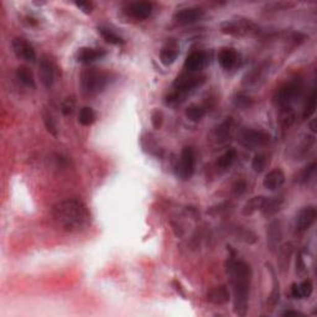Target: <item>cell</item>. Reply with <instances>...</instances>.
Masks as SVG:
<instances>
[{
    "instance_id": "obj_1",
    "label": "cell",
    "mask_w": 317,
    "mask_h": 317,
    "mask_svg": "<svg viewBox=\"0 0 317 317\" xmlns=\"http://www.w3.org/2000/svg\"><path fill=\"white\" fill-rule=\"evenodd\" d=\"M227 274L230 275L232 290H233V310L238 316H244L249 306L252 269L249 264L236 259L232 255L225 263Z\"/></svg>"
},
{
    "instance_id": "obj_2",
    "label": "cell",
    "mask_w": 317,
    "mask_h": 317,
    "mask_svg": "<svg viewBox=\"0 0 317 317\" xmlns=\"http://www.w3.org/2000/svg\"><path fill=\"white\" fill-rule=\"evenodd\" d=\"M54 222L64 232H81L89 225L90 213L86 205L79 199H63L57 202L51 210Z\"/></svg>"
},
{
    "instance_id": "obj_3",
    "label": "cell",
    "mask_w": 317,
    "mask_h": 317,
    "mask_svg": "<svg viewBox=\"0 0 317 317\" xmlns=\"http://www.w3.org/2000/svg\"><path fill=\"white\" fill-rule=\"evenodd\" d=\"M110 83V75L103 70L89 69L83 70L81 75V86L83 92L88 96H96L103 92Z\"/></svg>"
},
{
    "instance_id": "obj_4",
    "label": "cell",
    "mask_w": 317,
    "mask_h": 317,
    "mask_svg": "<svg viewBox=\"0 0 317 317\" xmlns=\"http://www.w3.org/2000/svg\"><path fill=\"white\" fill-rule=\"evenodd\" d=\"M304 92V83L300 78L290 79L289 82L284 83L277 90L274 96V101L280 108L291 107L293 102L299 99Z\"/></svg>"
},
{
    "instance_id": "obj_5",
    "label": "cell",
    "mask_w": 317,
    "mask_h": 317,
    "mask_svg": "<svg viewBox=\"0 0 317 317\" xmlns=\"http://www.w3.org/2000/svg\"><path fill=\"white\" fill-rule=\"evenodd\" d=\"M221 31L231 36H251V35L258 34L259 28L252 20L237 17V19L227 20L223 22L221 25Z\"/></svg>"
},
{
    "instance_id": "obj_6",
    "label": "cell",
    "mask_w": 317,
    "mask_h": 317,
    "mask_svg": "<svg viewBox=\"0 0 317 317\" xmlns=\"http://www.w3.org/2000/svg\"><path fill=\"white\" fill-rule=\"evenodd\" d=\"M237 138L240 145L251 150L268 145L270 142V135L268 133L252 128H242L238 131Z\"/></svg>"
},
{
    "instance_id": "obj_7",
    "label": "cell",
    "mask_w": 317,
    "mask_h": 317,
    "mask_svg": "<svg viewBox=\"0 0 317 317\" xmlns=\"http://www.w3.org/2000/svg\"><path fill=\"white\" fill-rule=\"evenodd\" d=\"M205 83V76H197L195 73H181L177 76L174 82V88L176 92L186 96L187 93L192 92L193 89L198 88L201 84Z\"/></svg>"
},
{
    "instance_id": "obj_8",
    "label": "cell",
    "mask_w": 317,
    "mask_h": 317,
    "mask_svg": "<svg viewBox=\"0 0 317 317\" xmlns=\"http://www.w3.org/2000/svg\"><path fill=\"white\" fill-rule=\"evenodd\" d=\"M195 165H196V156L195 151L192 148H184L183 152H181L180 161L176 166V174L183 180H189L191 176L195 172Z\"/></svg>"
},
{
    "instance_id": "obj_9",
    "label": "cell",
    "mask_w": 317,
    "mask_h": 317,
    "mask_svg": "<svg viewBox=\"0 0 317 317\" xmlns=\"http://www.w3.org/2000/svg\"><path fill=\"white\" fill-rule=\"evenodd\" d=\"M11 46H13L14 54L20 60L28 61V62H34L36 60V52H35L34 46L22 37H15L11 42Z\"/></svg>"
},
{
    "instance_id": "obj_10",
    "label": "cell",
    "mask_w": 317,
    "mask_h": 317,
    "mask_svg": "<svg viewBox=\"0 0 317 317\" xmlns=\"http://www.w3.org/2000/svg\"><path fill=\"white\" fill-rule=\"evenodd\" d=\"M205 16V11L201 8L191 7L185 8L175 13L174 20L180 25H192L199 21Z\"/></svg>"
},
{
    "instance_id": "obj_11",
    "label": "cell",
    "mask_w": 317,
    "mask_h": 317,
    "mask_svg": "<svg viewBox=\"0 0 317 317\" xmlns=\"http://www.w3.org/2000/svg\"><path fill=\"white\" fill-rule=\"evenodd\" d=\"M39 75L42 84L46 88H51L55 82L56 66L49 56H42L39 63Z\"/></svg>"
},
{
    "instance_id": "obj_12",
    "label": "cell",
    "mask_w": 317,
    "mask_h": 317,
    "mask_svg": "<svg viewBox=\"0 0 317 317\" xmlns=\"http://www.w3.org/2000/svg\"><path fill=\"white\" fill-rule=\"evenodd\" d=\"M317 211L313 206H307L300 210L295 219V228L299 233L306 232L316 221Z\"/></svg>"
},
{
    "instance_id": "obj_13",
    "label": "cell",
    "mask_w": 317,
    "mask_h": 317,
    "mask_svg": "<svg viewBox=\"0 0 317 317\" xmlns=\"http://www.w3.org/2000/svg\"><path fill=\"white\" fill-rule=\"evenodd\" d=\"M269 71V64L262 63L259 66L254 67L249 71L243 78V84L246 87H257L260 86L265 81L266 73Z\"/></svg>"
},
{
    "instance_id": "obj_14",
    "label": "cell",
    "mask_w": 317,
    "mask_h": 317,
    "mask_svg": "<svg viewBox=\"0 0 317 317\" xmlns=\"http://www.w3.org/2000/svg\"><path fill=\"white\" fill-rule=\"evenodd\" d=\"M208 63V56L203 51H193L185 60L184 67L187 72L195 73L203 70Z\"/></svg>"
},
{
    "instance_id": "obj_15",
    "label": "cell",
    "mask_w": 317,
    "mask_h": 317,
    "mask_svg": "<svg viewBox=\"0 0 317 317\" xmlns=\"http://www.w3.org/2000/svg\"><path fill=\"white\" fill-rule=\"evenodd\" d=\"M127 13L137 20H145L151 15L152 5L146 2H137L127 8Z\"/></svg>"
},
{
    "instance_id": "obj_16",
    "label": "cell",
    "mask_w": 317,
    "mask_h": 317,
    "mask_svg": "<svg viewBox=\"0 0 317 317\" xmlns=\"http://www.w3.org/2000/svg\"><path fill=\"white\" fill-rule=\"evenodd\" d=\"M178 56V43L175 40H169L160 51V61L165 66H170Z\"/></svg>"
},
{
    "instance_id": "obj_17",
    "label": "cell",
    "mask_w": 317,
    "mask_h": 317,
    "mask_svg": "<svg viewBox=\"0 0 317 317\" xmlns=\"http://www.w3.org/2000/svg\"><path fill=\"white\" fill-rule=\"evenodd\" d=\"M284 183H285V174L283 172V170L275 169L266 174L265 177H264L263 185L266 190L275 191L280 189Z\"/></svg>"
},
{
    "instance_id": "obj_18",
    "label": "cell",
    "mask_w": 317,
    "mask_h": 317,
    "mask_svg": "<svg viewBox=\"0 0 317 317\" xmlns=\"http://www.w3.org/2000/svg\"><path fill=\"white\" fill-rule=\"evenodd\" d=\"M230 290L225 285H219L211 289L207 292L206 300L214 305H224L230 301Z\"/></svg>"
},
{
    "instance_id": "obj_19",
    "label": "cell",
    "mask_w": 317,
    "mask_h": 317,
    "mask_svg": "<svg viewBox=\"0 0 317 317\" xmlns=\"http://www.w3.org/2000/svg\"><path fill=\"white\" fill-rule=\"evenodd\" d=\"M107 52L102 49H93V48H82L77 52V61L81 63H90L95 62L97 60H101Z\"/></svg>"
},
{
    "instance_id": "obj_20",
    "label": "cell",
    "mask_w": 317,
    "mask_h": 317,
    "mask_svg": "<svg viewBox=\"0 0 317 317\" xmlns=\"http://www.w3.org/2000/svg\"><path fill=\"white\" fill-rule=\"evenodd\" d=\"M284 203H285V199L283 196H278V197H268L265 198L263 208L260 212L263 213L264 217L270 218V217H274L278 212H280L281 208H283Z\"/></svg>"
},
{
    "instance_id": "obj_21",
    "label": "cell",
    "mask_w": 317,
    "mask_h": 317,
    "mask_svg": "<svg viewBox=\"0 0 317 317\" xmlns=\"http://www.w3.org/2000/svg\"><path fill=\"white\" fill-rule=\"evenodd\" d=\"M239 56L238 52L232 48L222 49L218 54V62L224 70H232L237 66Z\"/></svg>"
},
{
    "instance_id": "obj_22",
    "label": "cell",
    "mask_w": 317,
    "mask_h": 317,
    "mask_svg": "<svg viewBox=\"0 0 317 317\" xmlns=\"http://www.w3.org/2000/svg\"><path fill=\"white\" fill-rule=\"evenodd\" d=\"M283 238V232H281V223L279 221H274L270 223L268 228V245L270 251L278 249L280 240Z\"/></svg>"
},
{
    "instance_id": "obj_23",
    "label": "cell",
    "mask_w": 317,
    "mask_h": 317,
    "mask_svg": "<svg viewBox=\"0 0 317 317\" xmlns=\"http://www.w3.org/2000/svg\"><path fill=\"white\" fill-rule=\"evenodd\" d=\"M312 283L306 279L300 284L293 283L291 285V295L293 299H298V300H301V299H306L310 298L311 293H312Z\"/></svg>"
},
{
    "instance_id": "obj_24",
    "label": "cell",
    "mask_w": 317,
    "mask_h": 317,
    "mask_svg": "<svg viewBox=\"0 0 317 317\" xmlns=\"http://www.w3.org/2000/svg\"><path fill=\"white\" fill-rule=\"evenodd\" d=\"M265 198L264 196H255V197L251 198L248 202L243 206L242 213L243 216L249 217V216H253L255 212L258 211H262L264 202H265Z\"/></svg>"
},
{
    "instance_id": "obj_25",
    "label": "cell",
    "mask_w": 317,
    "mask_h": 317,
    "mask_svg": "<svg viewBox=\"0 0 317 317\" xmlns=\"http://www.w3.org/2000/svg\"><path fill=\"white\" fill-rule=\"evenodd\" d=\"M293 252L292 243H286L281 248H279V266L281 271H286L289 269L290 258H291Z\"/></svg>"
},
{
    "instance_id": "obj_26",
    "label": "cell",
    "mask_w": 317,
    "mask_h": 317,
    "mask_svg": "<svg viewBox=\"0 0 317 317\" xmlns=\"http://www.w3.org/2000/svg\"><path fill=\"white\" fill-rule=\"evenodd\" d=\"M16 79L22 84V86H25V87H29V88L36 87V84H35L34 76H32V72L28 69V67H25V66L17 67Z\"/></svg>"
},
{
    "instance_id": "obj_27",
    "label": "cell",
    "mask_w": 317,
    "mask_h": 317,
    "mask_svg": "<svg viewBox=\"0 0 317 317\" xmlns=\"http://www.w3.org/2000/svg\"><path fill=\"white\" fill-rule=\"evenodd\" d=\"M296 116L295 111L292 110L291 107H286V108H280V116H279V122H280V125L284 129L290 128L291 125L295 123Z\"/></svg>"
},
{
    "instance_id": "obj_28",
    "label": "cell",
    "mask_w": 317,
    "mask_h": 317,
    "mask_svg": "<svg viewBox=\"0 0 317 317\" xmlns=\"http://www.w3.org/2000/svg\"><path fill=\"white\" fill-rule=\"evenodd\" d=\"M268 266H269L270 273H271V275H273V291L269 296L268 305H269V309L273 310L275 306H277L278 302H279V299H280V290H279V283L277 280V277H275L274 270H273V268L270 265H268Z\"/></svg>"
},
{
    "instance_id": "obj_29",
    "label": "cell",
    "mask_w": 317,
    "mask_h": 317,
    "mask_svg": "<svg viewBox=\"0 0 317 317\" xmlns=\"http://www.w3.org/2000/svg\"><path fill=\"white\" fill-rule=\"evenodd\" d=\"M232 134V120H227V122L222 123L218 128L214 131V138L217 142L224 143L228 138H231Z\"/></svg>"
},
{
    "instance_id": "obj_30",
    "label": "cell",
    "mask_w": 317,
    "mask_h": 317,
    "mask_svg": "<svg viewBox=\"0 0 317 317\" xmlns=\"http://www.w3.org/2000/svg\"><path fill=\"white\" fill-rule=\"evenodd\" d=\"M78 122L84 127H89L96 122V113L90 107H83L79 110Z\"/></svg>"
},
{
    "instance_id": "obj_31",
    "label": "cell",
    "mask_w": 317,
    "mask_h": 317,
    "mask_svg": "<svg viewBox=\"0 0 317 317\" xmlns=\"http://www.w3.org/2000/svg\"><path fill=\"white\" fill-rule=\"evenodd\" d=\"M98 31H99V34L102 35V37H103L108 43H111V45H124L125 43V41L123 40L119 35H117L116 32L111 31L110 29L98 28Z\"/></svg>"
},
{
    "instance_id": "obj_32",
    "label": "cell",
    "mask_w": 317,
    "mask_h": 317,
    "mask_svg": "<svg viewBox=\"0 0 317 317\" xmlns=\"http://www.w3.org/2000/svg\"><path fill=\"white\" fill-rule=\"evenodd\" d=\"M316 171V163H311L310 165L305 166L304 169L296 175V183L298 184H307L312 178L313 174Z\"/></svg>"
},
{
    "instance_id": "obj_33",
    "label": "cell",
    "mask_w": 317,
    "mask_h": 317,
    "mask_svg": "<svg viewBox=\"0 0 317 317\" xmlns=\"http://www.w3.org/2000/svg\"><path fill=\"white\" fill-rule=\"evenodd\" d=\"M206 116V109L198 104H191L186 108V117L192 122H198Z\"/></svg>"
},
{
    "instance_id": "obj_34",
    "label": "cell",
    "mask_w": 317,
    "mask_h": 317,
    "mask_svg": "<svg viewBox=\"0 0 317 317\" xmlns=\"http://www.w3.org/2000/svg\"><path fill=\"white\" fill-rule=\"evenodd\" d=\"M236 157H237V151L234 150V149H230V150L225 151L224 154L218 158V161H217V166L221 167V169L223 170L228 169V167H231L232 164L234 163Z\"/></svg>"
},
{
    "instance_id": "obj_35",
    "label": "cell",
    "mask_w": 317,
    "mask_h": 317,
    "mask_svg": "<svg viewBox=\"0 0 317 317\" xmlns=\"http://www.w3.org/2000/svg\"><path fill=\"white\" fill-rule=\"evenodd\" d=\"M316 104H317V92H316V89H312V92H311L309 98H307L306 104H305L304 114H302L304 119L310 118V117L315 113Z\"/></svg>"
},
{
    "instance_id": "obj_36",
    "label": "cell",
    "mask_w": 317,
    "mask_h": 317,
    "mask_svg": "<svg viewBox=\"0 0 317 317\" xmlns=\"http://www.w3.org/2000/svg\"><path fill=\"white\" fill-rule=\"evenodd\" d=\"M269 164V156L266 154H257L252 161V167L255 172L260 174L265 170V167Z\"/></svg>"
},
{
    "instance_id": "obj_37",
    "label": "cell",
    "mask_w": 317,
    "mask_h": 317,
    "mask_svg": "<svg viewBox=\"0 0 317 317\" xmlns=\"http://www.w3.org/2000/svg\"><path fill=\"white\" fill-rule=\"evenodd\" d=\"M295 3H289V2H275L270 3L264 8V10L266 11H280V10H289L290 8L295 7Z\"/></svg>"
},
{
    "instance_id": "obj_38",
    "label": "cell",
    "mask_w": 317,
    "mask_h": 317,
    "mask_svg": "<svg viewBox=\"0 0 317 317\" xmlns=\"http://www.w3.org/2000/svg\"><path fill=\"white\" fill-rule=\"evenodd\" d=\"M42 119H43V124H45L46 129L50 134H52L54 137H57V129H56V124L52 119V116L49 113L48 110L42 111Z\"/></svg>"
},
{
    "instance_id": "obj_39",
    "label": "cell",
    "mask_w": 317,
    "mask_h": 317,
    "mask_svg": "<svg viewBox=\"0 0 317 317\" xmlns=\"http://www.w3.org/2000/svg\"><path fill=\"white\" fill-rule=\"evenodd\" d=\"M234 103L239 108H249L253 104V101H252V98H249L248 96L244 95V93H238L236 98H234Z\"/></svg>"
},
{
    "instance_id": "obj_40",
    "label": "cell",
    "mask_w": 317,
    "mask_h": 317,
    "mask_svg": "<svg viewBox=\"0 0 317 317\" xmlns=\"http://www.w3.org/2000/svg\"><path fill=\"white\" fill-rule=\"evenodd\" d=\"M75 105H76V101L73 98H67L64 99L62 105H61V110L64 116H71L75 110Z\"/></svg>"
},
{
    "instance_id": "obj_41",
    "label": "cell",
    "mask_w": 317,
    "mask_h": 317,
    "mask_svg": "<svg viewBox=\"0 0 317 317\" xmlns=\"http://www.w3.org/2000/svg\"><path fill=\"white\" fill-rule=\"evenodd\" d=\"M163 113L160 110H154L151 113V123H152V127L155 129H160L161 124H163Z\"/></svg>"
},
{
    "instance_id": "obj_42",
    "label": "cell",
    "mask_w": 317,
    "mask_h": 317,
    "mask_svg": "<svg viewBox=\"0 0 317 317\" xmlns=\"http://www.w3.org/2000/svg\"><path fill=\"white\" fill-rule=\"evenodd\" d=\"M232 191H233V193L236 196L243 195L246 191V183L244 180L237 181V183L233 185V187H232Z\"/></svg>"
},
{
    "instance_id": "obj_43",
    "label": "cell",
    "mask_w": 317,
    "mask_h": 317,
    "mask_svg": "<svg viewBox=\"0 0 317 317\" xmlns=\"http://www.w3.org/2000/svg\"><path fill=\"white\" fill-rule=\"evenodd\" d=\"M307 269H306V264H305L304 259H302V255L299 254L298 259H296V273L299 275H305L306 274Z\"/></svg>"
},
{
    "instance_id": "obj_44",
    "label": "cell",
    "mask_w": 317,
    "mask_h": 317,
    "mask_svg": "<svg viewBox=\"0 0 317 317\" xmlns=\"http://www.w3.org/2000/svg\"><path fill=\"white\" fill-rule=\"evenodd\" d=\"M76 7H77L79 10L83 11L84 14H90L93 10V4L89 2H79L76 3Z\"/></svg>"
},
{
    "instance_id": "obj_45",
    "label": "cell",
    "mask_w": 317,
    "mask_h": 317,
    "mask_svg": "<svg viewBox=\"0 0 317 317\" xmlns=\"http://www.w3.org/2000/svg\"><path fill=\"white\" fill-rule=\"evenodd\" d=\"M283 316H304V313L299 312V311H293V310H286L281 313Z\"/></svg>"
},
{
    "instance_id": "obj_46",
    "label": "cell",
    "mask_w": 317,
    "mask_h": 317,
    "mask_svg": "<svg viewBox=\"0 0 317 317\" xmlns=\"http://www.w3.org/2000/svg\"><path fill=\"white\" fill-rule=\"evenodd\" d=\"M310 127H311V130H312L313 133H316V129L317 128H316V120L315 119L312 120V123H311V124H310Z\"/></svg>"
}]
</instances>
